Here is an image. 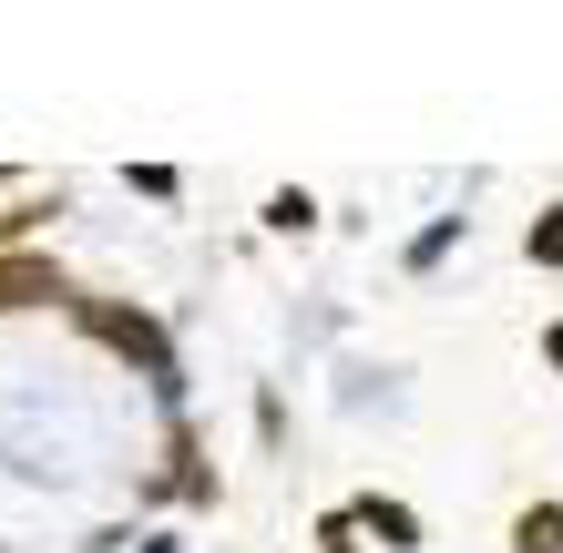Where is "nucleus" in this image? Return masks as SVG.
<instances>
[{
    "label": "nucleus",
    "instance_id": "f257e3e1",
    "mask_svg": "<svg viewBox=\"0 0 563 553\" xmlns=\"http://www.w3.org/2000/svg\"><path fill=\"white\" fill-rule=\"evenodd\" d=\"M73 308H82V329L103 339V349H123V360H144V379L164 389V400H175V389H185V369H175V349H164V329H154L144 308H103V298H73Z\"/></svg>",
    "mask_w": 563,
    "mask_h": 553
},
{
    "label": "nucleus",
    "instance_id": "f03ea898",
    "mask_svg": "<svg viewBox=\"0 0 563 553\" xmlns=\"http://www.w3.org/2000/svg\"><path fill=\"white\" fill-rule=\"evenodd\" d=\"M73 298H82V287L62 277L52 256H0V318H11V308H73Z\"/></svg>",
    "mask_w": 563,
    "mask_h": 553
},
{
    "label": "nucleus",
    "instance_id": "7ed1b4c3",
    "mask_svg": "<svg viewBox=\"0 0 563 553\" xmlns=\"http://www.w3.org/2000/svg\"><path fill=\"white\" fill-rule=\"evenodd\" d=\"M349 512H358V533H379V553H420V512L410 502L369 493V502H349Z\"/></svg>",
    "mask_w": 563,
    "mask_h": 553
},
{
    "label": "nucleus",
    "instance_id": "20e7f679",
    "mask_svg": "<svg viewBox=\"0 0 563 553\" xmlns=\"http://www.w3.org/2000/svg\"><path fill=\"white\" fill-rule=\"evenodd\" d=\"M308 225H318V195L308 185H277L267 195V236H308Z\"/></svg>",
    "mask_w": 563,
    "mask_h": 553
},
{
    "label": "nucleus",
    "instance_id": "39448f33",
    "mask_svg": "<svg viewBox=\"0 0 563 553\" xmlns=\"http://www.w3.org/2000/svg\"><path fill=\"white\" fill-rule=\"evenodd\" d=\"M164 482H175L185 502H216V472H206V451H195V431H175V472Z\"/></svg>",
    "mask_w": 563,
    "mask_h": 553
},
{
    "label": "nucleus",
    "instance_id": "423d86ee",
    "mask_svg": "<svg viewBox=\"0 0 563 553\" xmlns=\"http://www.w3.org/2000/svg\"><path fill=\"white\" fill-rule=\"evenodd\" d=\"M512 553H563V502H533L512 523Z\"/></svg>",
    "mask_w": 563,
    "mask_h": 553
},
{
    "label": "nucleus",
    "instance_id": "0eeeda50",
    "mask_svg": "<svg viewBox=\"0 0 563 553\" xmlns=\"http://www.w3.org/2000/svg\"><path fill=\"white\" fill-rule=\"evenodd\" d=\"M522 256H533V267H563V206H543L522 225Z\"/></svg>",
    "mask_w": 563,
    "mask_h": 553
},
{
    "label": "nucleus",
    "instance_id": "6e6552de",
    "mask_svg": "<svg viewBox=\"0 0 563 553\" xmlns=\"http://www.w3.org/2000/svg\"><path fill=\"white\" fill-rule=\"evenodd\" d=\"M318 553H358V512H318Z\"/></svg>",
    "mask_w": 563,
    "mask_h": 553
},
{
    "label": "nucleus",
    "instance_id": "1a4fd4ad",
    "mask_svg": "<svg viewBox=\"0 0 563 553\" xmlns=\"http://www.w3.org/2000/svg\"><path fill=\"white\" fill-rule=\"evenodd\" d=\"M134 195H154V206H175V195H185V175H175V165H134Z\"/></svg>",
    "mask_w": 563,
    "mask_h": 553
},
{
    "label": "nucleus",
    "instance_id": "9d476101",
    "mask_svg": "<svg viewBox=\"0 0 563 553\" xmlns=\"http://www.w3.org/2000/svg\"><path fill=\"white\" fill-rule=\"evenodd\" d=\"M451 236H461V215H441V225H430V236L410 246V267H441V256H451Z\"/></svg>",
    "mask_w": 563,
    "mask_h": 553
},
{
    "label": "nucleus",
    "instance_id": "9b49d317",
    "mask_svg": "<svg viewBox=\"0 0 563 553\" xmlns=\"http://www.w3.org/2000/svg\"><path fill=\"white\" fill-rule=\"evenodd\" d=\"M543 360H553V369H563V329H553V339H543Z\"/></svg>",
    "mask_w": 563,
    "mask_h": 553
}]
</instances>
